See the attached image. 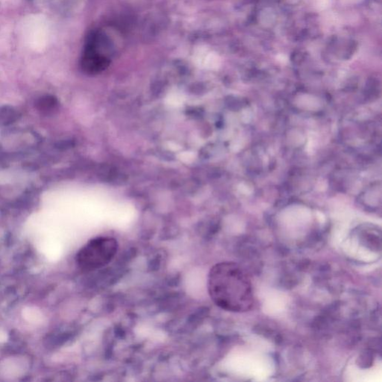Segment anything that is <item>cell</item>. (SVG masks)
<instances>
[{
    "instance_id": "6da1fadb",
    "label": "cell",
    "mask_w": 382,
    "mask_h": 382,
    "mask_svg": "<svg viewBox=\"0 0 382 382\" xmlns=\"http://www.w3.org/2000/svg\"><path fill=\"white\" fill-rule=\"evenodd\" d=\"M207 290L212 301L220 308L245 312L254 304L253 285L243 269L233 262L214 265L207 277Z\"/></svg>"
},
{
    "instance_id": "7a4b0ae2",
    "label": "cell",
    "mask_w": 382,
    "mask_h": 382,
    "mask_svg": "<svg viewBox=\"0 0 382 382\" xmlns=\"http://www.w3.org/2000/svg\"><path fill=\"white\" fill-rule=\"evenodd\" d=\"M118 248V242L114 237H96L79 250L76 256L77 264L85 271L102 268L112 261Z\"/></svg>"
},
{
    "instance_id": "3957f363",
    "label": "cell",
    "mask_w": 382,
    "mask_h": 382,
    "mask_svg": "<svg viewBox=\"0 0 382 382\" xmlns=\"http://www.w3.org/2000/svg\"><path fill=\"white\" fill-rule=\"evenodd\" d=\"M359 233L363 245L367 246L373 251H380L381 233L379 230L373 227H365L362 228Z\"/></svg>"
}]
</instances>
